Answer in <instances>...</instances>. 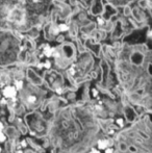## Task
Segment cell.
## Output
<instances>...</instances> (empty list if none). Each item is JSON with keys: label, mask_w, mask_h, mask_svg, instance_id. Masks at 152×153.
I'll use <instances>...</instances> for the list:
<instances>
[{"label": "cell", "mask_w": 152, "mask_h": 153, "mask_svg": "<svg viewBox=\"0 0 152 153\" xmlns=\"http://www.w3.org/2000/svg\"><path fill=\"white\" fill-rule=\"evenodd\" d=\"M3 96L5 98H14L17 95V90L15 87H12V85H7L3 89Z\"/></svg>", "instance_id": "2"}, {"label": "cell", "mask_w": 152, "mask_h": 153, "mask_svg": "<svg viewBox=\"0 0 152 153\" xmlns=\"http://www.w3.org/2000/svg\"><path fill=\"white\" fill-rule=\"evenodd\" d=\"M22 146H23V147H25V146H26V145H25V142H22Z\"/></svg>", "instance_id": "16"}, {"label": "cell", "mask_w": 152, "mask_h": 153, "mask_svg": "<svg viewBox=\"0 0 152 153\" xmlns=\"http://www.w3.org/2000/svg\"><path fill=\"white\" fill-rule=\"evenodd\" d=\"M90 153H100V152H99V151H97V150H92V151L90 152Z\"/></svg>", "instance_id": "15"}, {"label": "cell", "mask_w": 152, "mask_h": 153, "mask_svg": "<svg viewBox=\"0 0 152 153\" xmlns=\"http://www.w3.org/2000/svg\"><path fill=\"white\" fill-rule=\"evenodd\" d=\"M2 129H3V124L0 123V131H2Z\"/></svg>", "instance_id": "14"}, {"label": "cell", "mask_w": 152, "mask_h": 153, "mask_svg": "<svg viewBox=\"0 0 152 153\" xmlns=\"http://www.w3.org/2000/svg\"><path fill=\"white\" fill-rule=\"evenodd\" d=\"M15 88H16V90H21L23 88V82L21 80H17L15 82Z\"/></svg>", "instance_id": "8"}, {"label": "cell", "mask_w": 152, "mask_h": 153, "mask_svg": "<svg viewBox=\"0 0 152 153\" xmlns=\"http://www.w3.org/2000/svg\"><path fill=\"white\" fill-rule=\"evenodd\" d=\"M27 101H28L29 103H35L36 101H37V97L36 96H29L28 98H27Z\"/></svg>", "instance_id": "9"}, {"label": "cell", "mask_w": 152, "mask_h": 153, "mask_svg": "<svg viewBox=\"0 0 152 153\" xmlns=\"http://www.w3.org/2000/svg\"><path fill=\"white\" fill-rule=\"evenodd\" d=\"M146 4H147L146 0H141L140 1V5L142 6V7H146Z\"/></svg>", "instance_id": "11"}, {"label": "cell", "mask_w": 152, "mask_h": 153, "mask_svg": "<svg viewBox=\"0 0 152 153\" xmlns=\"http://www.w3.org/2000/svg\"><path fill=\"white\" fill-rule=\"evenodd\" d=\"M108 146H110V142L108 140H102L98 142V148L100 150H105L106 148H108Z\"/></svg>", "instance_id": "4"}, {"label": "cell", "mask_w": 152, "mask_h": 153, "mask_svg": "<svg viewBox=\"0 0 152 153\" xmlns=\"http://www.w3.org/2000/svg\"><path fill=\"white\" fill-rule=\"evenodd\" d=\"M57 29H59V31H67L68 29H69V27H68L66 24H59V27H57Z\"/></svg>", "instance_id": "7"}, {"label": "cell", "mask_w": 152, "mask_h": 153, "mask_svg": "<svg viewBox=\"0 0 152 153\" xmlns=\"http://www.w3.org/2000/svg\"><path fill=\"white\" fill-rule=\"evenodd\" d=\"M131 14H132L131 8H130L129 6H126V7L124 8V15L127 16V17H129V16H131Z\"/></svg>", "instance_id": "6"}, {"label": "cell", "mask_w": 152, "mask_h": 153, "mask_svg": "<svg viewBox=\"0 0 152 153\" xmlns=\"http://www.w3.org/2000/svg\"><path fill=\"white\" fill-rule=\"evenodd\" d=\"M45 67H46V68H49V67H50V62H47L46 64H45Z\"/></svg>", "instance_id": "13"}, {"label": "cell", "mask_w": 152, "mask_h": 153, "mask_svg": "<svg viewBox=\"0 0 152 153\" xmlns=\"http://www.w3.org/2000/svg\"><path fill=\"white\" fill-rule=\"evenodd\" d=\"M27 76H28V79L36 85H40L43 83V79L39 76L38 74H36L33 70H28L27 71Z\"/></svg>", "instance_id": "1"}, {"label": "cell", "mask_w": 152, "mask_h": 153, "mask_svg": "<svg viewBox=\"0 0 152 153\" xmlns=\"http://www.w3.org/2000/svg\"><path fill=\"white\" fill-rule=\"evenodd\" d=\"M6 140V137L2 131H0V142H4Z\"/></svg>", "instance_id": "10"}, {"label": "cell", "mask_w": 152, "mask_h": 153, "mask_svg": "<svg viewBox=\"0 0 152 153\" xmlns=\"http://www.w3.org/2000/svg\"><path fill=\"white\" fill-rule=\"evenodd\" d=\"M44 53H45V55H46V56H51V55H52V53H53V49L50 48L49 46H46V49L44 50Z\"/></svg>", "instance_id": "5"}, {"label": "cell", "mask_w": 152, "mask_h": 153, "mask_svg": "<svg viewBox=\"0 0 152 153\" xmlns=\"http://www.w3.org/2000/svg\"><path fill=\"white\" fill-rule=\"evenodd\" d=\"M113 152H114L113 149H110V148H106L105 149V153H113Z\"/></svg>", "instance_id": "12"}, {"label": "cell", "mask_w": 152, "mask_h": 153, "mask_svg": "<svg viewBox=\"0 0 152 153\" xmlns=\"http://www.w3.org/2000/svg\"><path fill=\"white\" fill-rule=\"evenodd\" d=\"M143 59H144V56H143V54H141L140 52H136L131 55V62L136 65H141Z\"/></svg>", "instance_id": "3"}]
</instances>
